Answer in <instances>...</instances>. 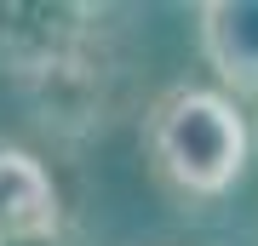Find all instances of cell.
<instances>
[{"label": "cell", "instance_id": "cell-5", "mask_svg": "<svg viewBox=\"0 0 258 246\" xmlns=\"http://www.w3.org/2000/svg\"><path fill=\"white\" fill-rule=\"evenodd\" d=\"M6 246H75L69 229H57V235H35V240H6Z\"/></svg>", "mask_w": 258, "mask_h": 246}, {"label": "cell", "instance_id": "cell-3", "mask_svg": "<svg viewBox=\"0 0 258 246\" xmlns=\"http://www.w3.org/2000/svg\"><path fill=\"white\" fill-rule=\"evenodd\" d=\"M57 229H69V218H63V189H57L52 166L35 149L0 137V246L57 235Z\"/></svg>", "mask_w": 258, "mask_h": 246}, {"label": "cell", "instance_id": "cell-4", "mask_svg": "<svg viewBox=\"0 0 258 246\" xmlns=\"http://www.w3.org/2000/svg\"><path fill=\"white\" fill-rule=\"evenodd\" d=\"M207 69L235 98H258V0H207L195 12Z\"/></svg>", "mask_w": 258, "mask_h": 246}, {"label": "cell", "instance_id": "cell-2", "mask_svg": "<svg viewBox=\"0 0 258 246\" xmlns=\"http://www.w3.org/2000/svg\"><path fill=\"white\" fill-rule=\"evenodd\" d=\"M120 12L92 0H0V74L12 92L69 69L81 52H92L103 35H115Z\"/></svg>", "mask_w": 258, "mask_h": 246}, {"label": "cell", "instance_id": "cell-1", "mask_svg": "<svg viewBox=\"0 0 258 246\" xmlns=\"http://www.w3.org/2000/svg\"><path fill=\"white\" fill-rule=\"evenodd\" d=\"M144 166L178 201H218L247 172V115L235 109L230 92L212 86H166L138 115Z\"/></svg>", "mask_w": 258, "mask_h": 246}]
</instances>
